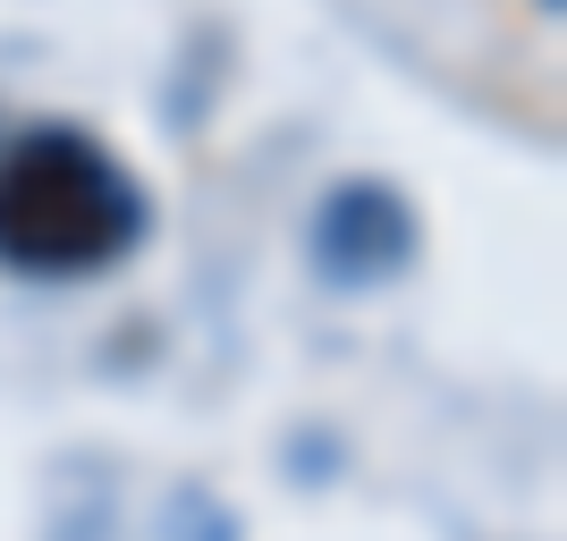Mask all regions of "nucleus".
I'll return each mask as SVG.
<instances>
[{
  "label": "nucleus",
  "instance_id": "nucleus-1",
  "mask_svg": "<svg viewBox=\"0 0 567 541\" xmlns=\"http://www.w3.org/2000/svg\"><path fill=\"white\" fill-rule=\"evenodd\" d=\"M144 237V187L85 127H25L0 153V262L25 280H94Z\"/></svg>",
  "mask_w": 567,
  "mask_h": 541
},
{
  "label": "nucleus",
  "instance_id": "nucleus-3",
  "mask_svg": "<svg viewBox=\"0 0 567 541\" xmlns=\"http://www.w3.org/2000/svg\"><path fill=\"white\" fill-rule=\"evenodd\" d=\"M162 541H246L229 517V499L204 491V482H187V491L162 499Z\"/></svg>",
  "mask_w": 567,
  "mask_h": 541
},
{
  "label": "nucleus",
  "instance_id": "nucleus-2",
  "mask_svg": "<svg viewBox=\"0 0 567 541\" xmlns=\"http://www.w3.org/2000/svg\"><path fill=\"white\" fill-rule=\"evenodd\" d=\"M313 262L339 288H373L390 271H406L415 262V212H406V195L381 187V178L331 187L322 195V220H313Z\"/></svg>",
  "mask_w": 567,
  "mask_h": 541
}]
</instances>
